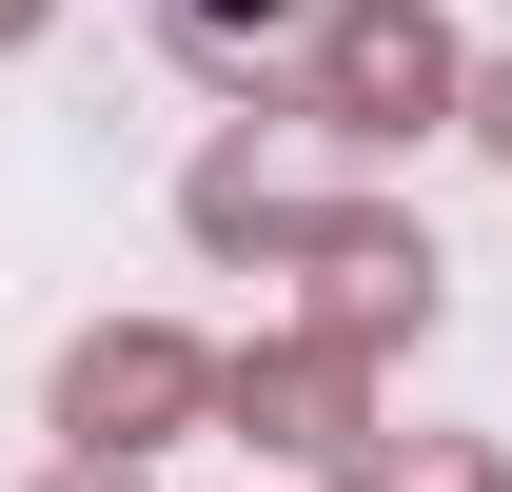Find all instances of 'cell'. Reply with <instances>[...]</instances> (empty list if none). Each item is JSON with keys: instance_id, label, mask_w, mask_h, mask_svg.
Wrapping results in <instances>:
<instances>
[{"instance_id": "cell-1", "label": "cell", "mask_w": 512, "mask_h": 492, "mask_svg": "<svg viewBox=\"0 0 512 492\" xmlns=\"http://www.w3.org/2000/svg\"><path fill=\"white\" fill-rule=\"evenodd\" d=\"M473 79H453V40H434V0H335L316 20V119L335 138H434Z\"/></svg>"}, {"instance_id": "cell-2", "label": "cell", "mask_w": 512, "mask_h": 492, "mask_svg": "<svg viewBox=\"0 0 512 492\" xmlns=\"http://www.w3.org/2000/svg\"><path fill=\"white\" fill-rule=\"evenodd\" d=\"M158 414H197V355H178V335H79V355H60V433L99 453V473H138Z\"/></svg>"}, {"instance_id": "cell-3", "label": "cell", "mask_w": 512, "mask_h": 492, "mask_svg": "<svg viewBox=\"0 0 512 492\" xmlns=\"http://www.w3.org/2000/svg\"><path fill=\"white\" fill-rule=\"evenodd\" d=\"M178 20H197V40H237V20H296V0H178Z\"/></svg>"}, {"instance_id": "cell-4", "label": "cell", "mask_w": 512, "mask_h": 492, "mask_svg": "<svg viewBox=\"0 0 512 492\" xmlns=\"http://www.w3.org/2000/svg\"><path fill=\"white\" fill-rule=\"evenodd\" d=\"M473 119H493V158H512V60H493V79H473Z\"/></svg>"}, {"instance_id": "cell-5", "label": "cell", "mask_w": 512, "mask_h": 492, "mask_svg": "<svg viewBox=\"0 0 512 492\" xmlns=\"http://www.w3.org/2000/svg\"><path fill=\"white\" fill-rule=\"evenodd\" d=\"M40 492H138V473H99V453H79V473H40Z\"/></svg>"}, {"instance_id": "cell-6", "label": "cell", "mask_w": 512, "mask_h": 492, "mask_svg": "<svg viewBox=\"0 0 512 492\" xmlns=\"http://www.w3.org/2000/svg\"><path fill=\"white\" fill-rule=\"evenodd\" d=\"M20 20H40V0H0V40H20Z\"/></svg>"}]
</instances>
